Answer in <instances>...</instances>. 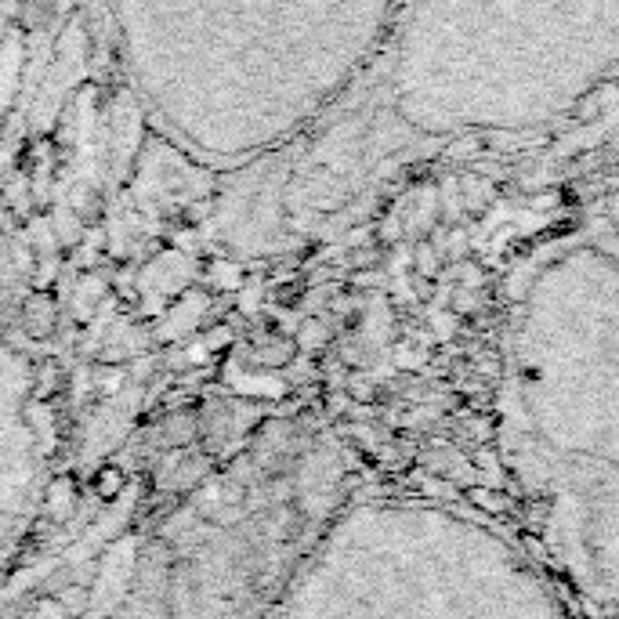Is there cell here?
Returning <instances> with one entry per match:
<instances>
[{
    "instance_id": "cell-1",
    "label": "cell",
    "mask_w": 619,
    "mask_h": 619,
    "mask_svg": "<svg viewBox=\"0 0 619 619\" xmlns=\"http://www.w3.org/2000/svg\"><path fill=\"white\" fill-rule=\"evenodd\" d=\"M410 265H413V272H417V279H428V283L442 279V272H446V261H442L439 250L431 247V239H413Z\"/></svg>"
},
{
    "instance_id": "cell-2",
    "label": "cell",
    "mask_w": 619,
    "mask_h": 619,
    "mask_svg": "<svg viewBox=\"0 0 619 619\" xmlns=\"http://www.w3.org/2000/svg\"><path fill=\"white\" fill-rule=\"evenodd\" d=\"M460 192H464V207L467 214H475V218H482L489 210V203L496 200V189L489 178H478V174H464L460 178Z\"/></svg>"
},
{
    "instance_id": "cell-3",
    "label": "cell",
    "mask_w": 619,
    "mask_h": 619,
    "mask_svg": "<svg viewBox=\"0 0 619 619\" xmlns=\"http://www.w3.org/2000/svg\"><path fill=\"white\" fill-rule=\"evenodd\" d=\"M439 200H442V225H460V221H464V214H467L464 192H460V178L442 181Z\"/></svg>"
},
{
    "instance_id": "cell-4",
    "label": "cell",
    "mask_w": 619,
    "mask_h": 619,
    "mask_svg": "<svg viewBox=\"0 0 619 619\" xmlns=\"http://www.w3.org/2000/svg\"><path fill=\"white\" fill-rule=\"evenodd\" d=\"M467 500H471V504L475 507H482V511H511V507H515V500H511V496L507 493H500V489H467Z\"/></svg>"
},
{
    "instance_id": "cell-5",
    "label": "cell",
    "mask_w": 619,
    "mask_h": 619,
    "mask_svg": "<svg viewBox=\"0 0 619 619\" xmlns=\"http://www.w3.org/2000/svg\"><path fill=\"white\" fill-rule=\"evenodd\" d=\"M297 344L308 348V352H319V348L330 344V326H326L323 319H305V323H301V334H297Z\"/></svg>"
},
{
    "instance_id": "cell-6",
    "label": "cell",
    "mask_w": 619,
    "mask_h": 619,
    "mask_svg": "<svg viewBox=\"0 0 619 619\" xmlns=\"http://www.w3.org/2000/svg\"><path fill=\"white\" fill-rule=\"evenodd\" d=\"M449 276L457 279V286H467V290H482V283H486V268L464 258V261H453V265H449Z\"/></svg>"
},
{
    "instance_id": "cell-7",
    "label": "cell",
    "mask_w": 619,
    "mask_h": 619,
    "mask_svg": "<svg viewBox=\"0 0 619 619\" xmlns=\"http://www.w3.org/2000/svg\"><path fill=\"white\" fill-rule=\"evenodd\" d=\"M391 362L399 366V370H420L424 362H428V348H417L410 341H399L391 348Z\"/></svg>"
},
{
    "instance_id": "cell-8",
    "label": "cell",
    "mask_w": 619,
    "mask_h": 619,
    "mask_svg": "<svg viewBox=\"0 0 619 619\" xmlns=\"http://www.w3.org/2000/svg\"><path fill=\"white\" fill-rule=\"evenodd\" d=\"M402 239H406V221H402L399 214L377 221V243H381V247H399Z\"/></svg>"
},
{
    "instance_id": "cell-9",
    "label": "cell",
    "mask_w": 619,
    "mask_h": 619,
    "mask_svg": "<svg viewBox=\"0 0 619 619\" xmlns=\"http://www.w3.org/2000/svg\"><path fill=\"white\" fill-rule=\"evenodd\" d=\"M449 312L453 315H475L478 312V290H467V286H453V294H449Z\"/></svg>"
},
{
    "instance_id": "cell-10",
    "label": "cell",
    "mask_w": 619,
    "mask_h": 619,
    "mask_svg": "<svg viewBox=\"0 0 619 619\" xmlns=\"http://www.w3.org/2000/svg\"><path fill=\"white\" fill-rule=\"evenodd\" d=\"M344 391H348V399H355V402H373L377 399V388H373L362 373H352L348 377V384H344Z\"/></svg>"
},
{
    "instance_id": "cell-11",
    "label": "cell",
    "mask_w": 619,
    "mask_h": 619,
    "mask_svg": "<svg viewBox=\"0 0 619 619\" xmlns=\"http://www.w3.org/2000/svg\"><path fill=\"white\" fill-rule=\"evenodd\" d=\"M352 286H355V290H381V286H384V272H381V268H355Z\"/></svg>"
},
{
    "instance_id": "cell-12",
    "label": "cell",
    "mask_w": 619,
    "mask_h": 619,
    "mask_svg": "<svg viewBox=\"0 0 619 619\" xmlns=\"http://www.w3.org/2000/svg\"><path fill=\"white\" fill-rule=\"evenodd\" d=\"M457 319H460V315H453V312L431 315V330H435V337H449V334H453V330H457Z\"/></svg>"
},
{
    "instance_id": "cell-13",
    "label": "cell",
    "mask_w": 619,
    "mask_h": 619,
    "mask_svg": "<svg viewBox=\"0 0 619 619\" xmlns=\"http://www.w3.org/2000/svg\"><path fill=\"white\" fill-rule=\"evenodd\" d=\"M467 428H471V435H475L478 442H489L496 435V424H493V417H475L471 420V424H467Z\"/></svg>"
},
{
    "instance_id": "cell-14",
    "label": "cell",
    "mask_w": 619,
    "mask_h": 619,
    "mask_svg": "<svg viewBox=\"0 0 619 619\" xmlns=\"http://www.w3.org/2000/svg\"><path fill=\"white\" fill-rule=\"evenodd\" d=\"M341 362L348 366V370H355V366H362V362H366V355H362V348L355 341H344L341 344Z\"/></svg>"
},
{
    "instance_id": "cell-15",
    "label": "cell",
    "mask_w": 619,
    "mask_h": 619,
    "mask_svg": "<svg viewBox=\"0 0 619 619\" xmlns=\"http://www.w3.org/2000/svg\"><path fill=\"white\" fill-rule=\"evenodd\" d=\"M475 370L482 373V377H496V373H500V370H496V359H493V355H486V359H478Z\"/></svg>"
}]
</instances>
